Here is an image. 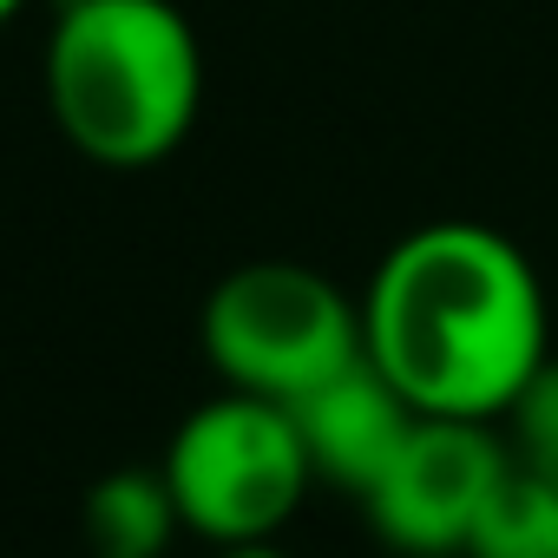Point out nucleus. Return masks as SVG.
<instances>
[{
  "label": "nucleus",
  "instance_id": "nucleus-1",
  "mask_svg": "<svg viewBox=\"0 0 558 558\" xmlns=\"http://www.w3.org/2000/svg\"><path fill=\"white\" fill-rule=\"evenodd\" d=\"M368 362L434 421H506L551 362L532 256L473 217L408 230L362 290Z\"/></svg>",
  "mask_w": 558,
  "mask_h": 558
},
{
  "label": "nucleus",
  "instance_id": "nucleus-2",
  "mask_svg": "<svg viewBox=\"0 0 558 558\" xmlns=\"http://www.w3.org/2000/svg\"><path fill=\"white\" fill-rule=\"evenodd\" d=\"M47 106L86 165L151 171L204 112V40L171 0H66L47 34Z\"/></svg>",
  "mask_w": 558,
  "mask_h": 558
},
{
  "label": "nucleus",
  "instance_id": "nucleus-3",
  "mask_svg": "<svg viewBox=\"0 0 558 558\" xmlns=\"http://www.w3.org/2000/svg\"><path fill=\"white\" fill-rule=\"evenodd\" d=\"M197 342L230 395H256L276 408H296L303 395H316L368 355L362 296L290 256L236 263L204 296Z\"/></svg>",
  "mask_w": 558,
  "mask_h": 558
},
{
  "label": "nucleus",
  "instance_id": "nucleus-4",
  "mask_svg": "<svg viewBox=\"0 0 558 558\" xmlns=\"http://www.w3.org/2000/svg\"><path fill=\"white\" fill-rule=\"evenodd\" d=\"M158 466H165L184 532H197L204 545L276 538L316 486L296 414L256 395H230V388L178 421Z\"/></svg>",
  "mask_w": 558,
  "mask_h": 558
},
{
  "label": "nucleus",
  "instance_id": "nucleus-5",
  "mask_svg": "<svg viewBox=\"0 0 558 558\" xmlns=\"http://www.w3.org/2000/svg\"><path fill=\"white\" fill-rule=\"evenodd\" d=\"M512 466V440L493 421L421 414L395 466L362 493L375 538L401 558H466V538Z\"/></svg>",
  "mask_w": 558,
  "mask_h": 558
},
{
  "label": "nucleus",
  "instance_id": "nucleus-6",
  "mask_svg": "<svg viewBox=\"0 0 558 558\" xmlns=\"http://www.w3.org/2000/svg\"><path fill=\"white\" fill-rule=\"evenodd\" d=\"M296 434H303V453L316 466V486H336V493H368L395 453L408 447L421 408L362 355L355 368H342L336 381H323L316 395H303L296 408Z\"/></svg>",
  "mask_w": 558,
  "mask_h": 558
},
{
  "label": "nucleus",
  "instance_id": "nucleus-7",
  "mask_svg": "<svg viewBox=\"0 0 558 558\" xmlns=\"http://www.w3.org/2000/svg\"><path fill=\"white\" fill-rule=\"evenodd\" d=\"M80 532H86L93 558H165V545L184 532L178 499L165 486V466L106 473L80 506Z\"/></svg>",
  "mask_w": 558,
  "mask_h": 558
},
{
  "label": "nucleus",
  "instance_id": "nucleus-8",
  "mask_svg": "<svg viewBox=\"0 0 558 558\" xmlns=\"http://www.w3.org/2000/svg\"><path fill=\"white\" fill-rule=\"evenodd\" d=\"M466 558H558V486L512 460L466 538Z\"/></svg>",
  "mask_w": 558,
  "mask_h": 558
},
{
  "label": "nucleus",
  "instance_id": "nucleus-9",
  "mask_svg": "<svg viewBox=\"0 0 558 558\" xmlns=\"http://www.w3.org/2000/svg\"><path fill=\"white\" fill-rule=\"evenodd\" d=\"M506 427H512L506 434L512 440V460L558 486V362H545V375L519 395V408L506 414Z\"/></svg>",
  "mask_w": 558,
  "mask_h": 558
},
{
  "label": "nucleus",
  "instance_id": "nucleus-10",
  "mask_svg": "<svg viewBox=\"0 0 558 558\" xmlns=\"http://www.w3.org/2000/svg\"><path fill=\"white\" fill-rule=\"evenodd\" d=\"M217 558H290L276 538H250V545H217Z\"/></svg>",
  "mask_w": 558,
  "mask_h": 558
},
{
  "label": "nucleus",
  "instance_id": "nucleus-11",
  "mask_svg": "<svg viewBox=\"0 0 558 558\" xmlns=\"http://www.w3.org/2000/svg\"><path fill=\"white\" fill-rule=\"evenodd\" d=\"M21 8H27V0H0V27H8V21H14Z\"/></svg>",
  "mask_w": 558,
  "mask_h": 558
}]
</instances>
